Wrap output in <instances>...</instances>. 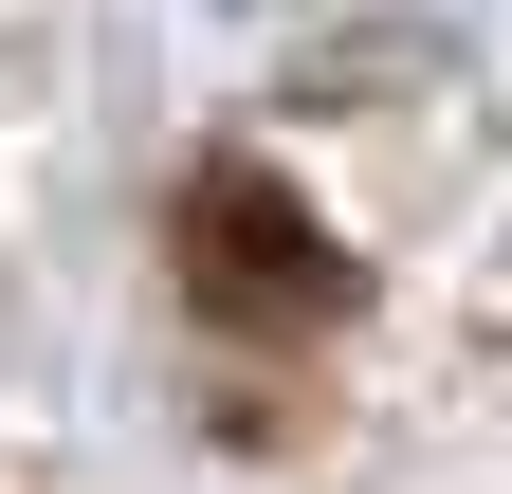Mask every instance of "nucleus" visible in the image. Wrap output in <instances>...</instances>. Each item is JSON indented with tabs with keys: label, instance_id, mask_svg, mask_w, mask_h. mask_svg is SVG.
<instances>
[{
	"label": "nucleus",
	"instance_id": "1",
	"mask_svg": "<svg viewBox=\"0 0 512 494\" xmlns=\"http://www.w3.org/2000/svg\"><path fill=\"white\" fill-rule=\"evenodd\" d=\"M183 220H220V238H238V257H220L238 312H348V257L275 202V165H202V183H183Z\"/></svg>",
	"mask_w": 512,
	"mask_h": 494
}]
</instances>
